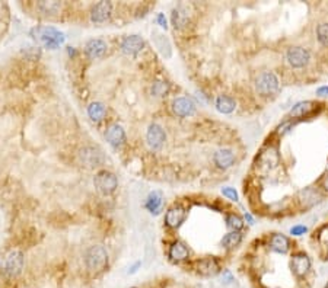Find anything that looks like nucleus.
Segmentation results:
<instances>
[{
    "label": "nucleus",
    "instance_id": "nucleus-1",
    "mask_svg": "<svg viewBox=\"0 0 328 288\" xmlns=\"http://www.w3.org/2000/svg\"><path fill=\"white\" fill-rule=\"evenodd\" d=\"M29 35L37 43L43 44L48 50H57L65 43V34L53 26H35L31 29Z\"/></svg>",
    "mask_w": 328,
    "mask_h": 288
},
{
    "label": "nucleus",
    "instance_id": "nucleus-2",
    "mask_svg": "<svg viewBox=\"0 0 328 288\" xmlns=\"http://www.w3.org/2000/svg\"><path fill=\"white\" fill-rule=\"evenodd\" d=\"M85 265L92 274L104 272L108 267V253L107 249L101 245L91 246L85 253Z\"/></svg>",
    "mask_w": 328,
    "mask_h": 288
},
{
    "label": "nucleus",
    "instance_id": "nucleus-3",
    "mask_svg": "<svg viewBox=\"0 0 328 288\" xmlns=\"http://www.w3.org/2000/svg\"><path fill=\"white\" fill-rule=\"evenodd\" d=\"M77 157H79V162L83 166L89 168V169L99 168V166H102L105 163V154L97 146H85V147H82L77 153Z\"/></svg>",
    "mask_w": 328,
    "mask_h": 288
},
{
    "label": "nucleus",
    "instance_id": "nucleus-4",
    "mask_svg": "<svg viewBox=\"0 0 328 288\" xmlns=\"http://www.w3.org/2000/svg\"><path fill=\"white\" fill-rule=\"evenodd\" d=\"M23 269V253L21 250H11L3 262V274L8 278H16Z\"/></svg>",
    "mask_w": 328,
    "mask_h": 288
},
{
    "label": "nucleus",
    "instance_id": "nucleus-5",
    "mask_svg": "<svg viewBox=\"0 0 328 288\" xmlns=\"http://www.w3.org/2000/svg\"><path fill=\"white\" fill-rule=\"evenodd\" d=\"M94 185L102 195H111L118 186V179L112 172L99 171L94 178Z\"/></svg>",
    "mask_w": 328,
    "mask_h": 288
},
{
    "label": "nucleus",
    "instance_id": "nucleus-6",
    "mask_svg": "<svg viewBox=\"0 0 328 288\" xmlns=\"http://www.w3.org/2000/svg\"><path fill=\"white\" fill-rule=\"evenodd\" d=\"M257 92L262 96L274 95L279 89V79L272 72H264L255 80Z\"/></svg>",
    "mask_w": 328,
    "mask_h": 288
},
{
    "label": "nucleus",
    "instance_id": "nucleus-7",
    "mask_svg": "<svg viewBox=\"0 0 328 288\" xmlns=\"http://www.w3.org/2000/svg\"><path fill=\"white\" fill-rule=\"evenodd\" d=\"M146 141L147 146L152 150H161L164 147L165 141H166V134H165L164 128L159 124H151L146 133Z\"/></svg>",
    "mask_w": 328,
    "mask_h": 288
},
{
    "label": "nucleus",
    "instance_id": "nucleus-8",
    "mask_svg": "<svg viewBox=\"0 0 328 288\" xmlns=\"http://www.w3.org/2000/svg\"><path fill=\"white\" fill-rule=\"evenodd\" d=\"M309 51L302 48V47H292L289 48V51L286 54V60L287 63L290 64L292 67L295 69H301V67H305L306 64L309 63Z\"/></svg>",
    "mask_w": 328,
    "mask_h": 288
},
{
    "label": "nucleus",
    "instance_id": "nucleus-9",
    "mask_svg": "<svg viewBox=\"0 0 328 288\" xmlns=\"http://www.w3.org/2000/svg\"><path fill=\"white\" fill-rule=\"evenodd\" d=\"M112 15V5L111 2H99L91 9V21L94 23H104Z\"/></svg>",
    "mask_w": 328,
    "mask_h": 288
},
{
    "label": "nucleus",
    "instance_id": "nucleus-10",
    "mask_svg": "<svg viewBox=\"0 0 328 288\" xmlns=\"http://www.w3.org/2000/svg\"><path fill=\"white\" fill-rule=\"evenodd\" d=\"M196 271L203 277H215L220 271V265L216 258H203L196 262Z\"/></svg>",
    "mask_w": 328,
    "mask_h": 288
},
{
    "label": "nucleus",
    "instance_id": "nucleus-11",
    "mask_svg": "<svg viewBox=\"0 0 328 288\" xmlns=\"http://www.w3.org/2000/svg\"><path fill=\"white\" fill-rule=\"evenodd\" d=\"M172 112L176 117H191L196 112V104L188 98H176L172 102Z\"/></svg>",
    "mask_w": 328,
    "mask_h": 288
},
{
    "label": "nucleus",
    "instance_id": "nucleus-12",
    "mask_svg": "<svg viewBox=\"0 0 328 288\" xmlns=\"http://www.w3.org/2000/svg\"><path fill=\"white\" fill-rule=\"evenodd\" d=\"M187 217V211L181 205H174L171 207L166 214H165V224L171 229H178L181 224L184 223Z\"/></svg>",
    "mask_w": 328,
    "mask_h": 288
},
{
    "label": "nucleus",
    "instance_id": "nucleus-13",
    "mask_svg": "<svg viewBox=\"0 0 328 288\" xmlns=\"http://www.w3.org/2000/svg\"><path fill=\"white\" fill-rule=\"evenodd\" d=\"M190 18H191V12L187 5H178L175 8L172 13H171V21L175 29H183L190 23Z\"/></svg>",
    "mask_w": 328,
    "mask_h": 288
},
{
    "label": "nucleus",
    "instance_id": "nucleus-14",
    "mask_svg": "<svg viewBox=\"0 0 328 288\" xmlns=\"http://www.w3.org/2000/svg\"><path fill=\"white\" fill-rule=\"evenodd\" d=\"M144 48V41L140 35H129L121 43V51L127 55H136Z\"/></svg>",
    "mask_w": 328,
    "mask_h": 288
},
{
    "label": "nucleus",
    "instance_id": "nucleus-15",
    "mask_svg": "<svg viewBox=\"0 0 328 288\" xmlns=\"http://www.w3.org/2000/svg\"><path fill=\"white\" fill-rule=\"evenodd\" d=\"M311 268V261L306 253L299 252L292 256V271L295 272L296 277H305Z\"/></svg>",
    "mask_w": 328,
    "mask_h": 288
},
{
    "label": "nucleus",
    "instance_id": "nucleus-16",
    "mask_svg": "<svg viewBox=\"0 0 328 288\" xmlns=\"http://www.w3.org/2000/svg\"><path fill=\"white\" fill-rule=\"evenodd\" d=\"M105 139L112 147H120L126 141V133H124V130H123L121 125L112 124L105 131Z\"/></svg>",
    "mask_w": 328,
    "mask_h": 288
},
{
    "label": "nucleus",
    "instance_id": "nucleus-17",
    "mask_svg": "<svg viewBox=\"0 0 328 288\" xmlns=\"http://www.w3.org/2000/svg\"><path fill=\"white\" fill-rule=\"evenodd\" d=\"M105 51H107V43L104 40H99V38L89 40L85 45V53L91 58H99L105 54Z\"/></svg>",
    "mask_w": 328,
    "mask_h": 288
},
{
    "label": "nucleus",
    "instance_id": "nucleus-18",
    "mask_svg": "<svg viewBox=\"0 0 328 288\" xmlns=\"http://www.w3.org/2000/svg\"><path fill=\"white\" fill-rule=\"evenodd\" d=\"M213 160H215V165L218 168H220V169H228L235 162V154L229 149L218 150L215 153V156H213Z\"/></svg>",
    "mask_w": 328,
    "mask_h": 288
},
{
    "label": "nucleus",
    "instance_id": "nucleus-19",
    "mask_svg": "<svg viewBox=\"0 0 328 288\" xmlns=\"http://www.w3.org/2000/svg\"><path fill=\"white\" fill-rule=\"evenodd\" d=\"M318 107H321L317 102H312V101H306V102H299L296 104L295 107L292 108L290 111V117L297 118V117H306L309 114H312Z\"/></svg>",
    "mask_w": 328,
    "mask_h": 288
},
{
    "label": "nucleus",
    "instance_id": "nucleus-20",
    "mask_svg": "<svg viewBox=\"0 0 328 288\" xmlns=\"http://www.w3.org/2000/svg\"><path fill=\"white\" fill-rule=\"evenodd\" d=\"M190 255L188 252V247H187L183 242H174L171 247H169V258L175 261V262H180V261H186L187 258Z\"/></svg>",
    "mask_w": 328,
    "mask_h": 288
},
{
    "label": "nucleus",
    "instance_id": "nucleus-21",
    "mask_svg": "<svg viewBox=\"0 0 328 288\" xmlns=\"http://www.w3.org/2000/svg\"><path fill=\"white\" fill-rule=\"evenodd\" d=\"M37 9L41 12L44 16H54L58 12L62 11V3L60 2H38Z\"/></svg>",
    "mask_w": 328,
    "mask_h": 288
},
{
    "label": "nucleus",
    "instance_id": "nucleus-22",
    "mask_svg": "<svg viewBox=\"0 0 328 288\" xmlns=\"http://www.w3.org/2000/svg\"><path fill=\"white\" fill-rule=\"evenodd\" d=\"M270 246L277 253H286L290 249V242H289V239L286 236L273 235L272 239H270Z\"/></svg>",
    "mask_w": 328,
    "mask_h": 288
},
{
    "label": "nucleus",
    "instance_id": "nucleus-23",
    "mask_svg": "<svg viewBox=\"0 0 328 288\" xmlns=\"http://www.w3.org/2000/svg\"><path fill=\"white\" fill-rule=\"evenodd\" d=\"M87 115L92 121L95 122H99L102 121L105 115H107V108L102 102H92L89 107H87Z\"/></svg>",
    "mask_w": 328,
    "mask_h": 288
},
{
    "label": "nucleus",
    "instance_id": "nucleus-24",
    "mask_svg": "<svg viewBox=\"0 0 328 288\" xmlns=\"http://www.w3.org/2000/svg\"><path fill=\"white\" fill-rule=\"evenodd\" d=\"M152 40L153 43H155V45H156V48L161 51L162 55H165V57H171V54H172V51H171V44L165 38V35H161V34H158V32H153Z\"/></svg>",
    "mask_w": 328,
    "mask_h": 288
},
{
    "label": "nucleus",
    "instance_id": "nucleus-25",
    "mask_svg": "<svg viewBox=\"0 0 328 288\" xmlns=\"http://www.w3.org/2000/svg\"><path fill=\"white\" fill-rule=\"evenodd\" d=\"M235 107H236V104H235V101H233L230 96L220 95L218 99H216V109H218L219 112H222V114H230V112H233V111H235Z\"/></svg>",
    "mask_w": 328,
    "mask_h": 288
},
{
    "label": "nucleus",
    "instance_id": "nucleus-26",
    "mask_svg": "<svg viewBox=\"0 0 328 288\" xmlns=\"http://www.w3.org/2000/svg\"><path fill=\"white\" fill-rule=\"evenodd\" d=\"M161 207H162V194L159 191L151 192L146 200V208L152 214H158Z\"/></svg>",
    "mask_w": 328,
    "mask_h": 288
},
{
    "label": "nucleus",
    "instance_id": "nucleus-27",
    "mask_svg": "<svg viewBox=\"0 0 328 288\" xmlns=\"http://www.w3.org/2000/svg\"><path fill=\"white\" fill-rule=\"evenodd\" d=\"M260 160L265 168H274L279 163V153L274 147H269L260 154Z\"/></svg>",
    "mask_w": 328,
    "mask_h": 288
},
{
    "label": "nucleus",
    "instance_id": "nucleus-28",
    "mask_svg": "<svg viewBox=\"0 0 328 288\" xmlns=\"http://www.w3.org/2000/svg\"><path fill=\"white\" fill-rule=\"evenodd\" d=\"M242 242V235L240 232H230L222 239V246L226 249H233Z\"/></svg>",
    "mask_w": 328,
    "mask_h": 288
},
{
    "label": "nucleus",
    "instance_id": "nucleus-29",
    "mask_svg": "<svg viewBox=\"0 0 328 288\" xmlns=\"http://www.w3.org/2000/svg\"><path fill=\"white\" fill-rule=\"evenodd\" d=\"M169 83L168 82H164V80H156V82H153L152 87H151V90H152V95L156 96V98H164L169 93Z\"/></svg>",
    "mask_w": 328,
    "mask_h": 288
},
{
    "label": "nucleus",
    "instance_id": "nucleus-30",
    "mask_svg": "<svg viewBox=\"0 0 328 288\" xmlns=\"http://www.w3.org/2000/svg\"><path fill=\"white\" fill-rule=\"evenodd\" d=\"M226 226L232 229V232H240L241 229L244 227V221L240 215H235V214H229L226 217Z\"/></svg>",
    "mask_w": 328,
    "mask_h": 288
},
{
    "label": "nucleus",
    "instance_id": "nucleus-31",
    "mask_svg": "<svg viewBox=\"0 0 328 288\" xmlns=\"http://www.w3.org/2000/svg\"><path fill=\"white\" fill-rule=\"evenodd\" d=\"M318 41L322 45H328V23H321L317 28Z\"/></svg>",
    "mask_w": 328,
    "mask_h": 288
},
{
    "label": "nucleus",
    "instance_id": "nucleus-32",
    "mask_svg": "<svg viewBox=\"0 0 328 288\" xmlns=\"http://www.w3.org/2000/svg\"><path fill=\"white\" fill-rule=\"evenodd\" d=\"M222 194L226 197V198H229L232 201H238V192L235 191V188H230V186H225L223 189H222Z\"/></svg>",
    "mask_w": 328,
    "mask_h": 288
},
{
    "label": "nucleus",
    "instance_id": "nucleus-33",
    "mask_svg": "<svg viewBox=\"0 0 328 288\" xmlns=\"http://www.w3.org/2000/svg\"><path fill=\"white\" fill-rule=\"evenodd\" d=\"M306 232H308L306 226H302V224L293 226V227L290 229V235H293V236H302V235H305Z\"/></svg>",
    "mask_w": 328,
    "mask_h": 288
},
{
    "label": "nucleus",
    "instance_id": "nucleus-34",
    "mask_svg": "<svg viewBox=\"0 0 328 288\" xmlns=\"http://www.w3.org/2000/svg\"><path fill=\"white\" fill-rule=\"evenodd\" d=\"M156 22H158V23H159V25H161L162 28H165V29L168 28V25H166V19H165L164 13H158V16H156Z\"/></svg>",
    "mask_w": 328,
    "mask_h": 288
},
{
    "label": "nucleus",
    "instance_id": "nucleus-35",
    "mask_svg": "<svg viewBox=\"0 0 328 288\" xmlns=\"http://www.w3.org/2000/svg\"><path fill=\"white\" fill-rule=\"evenodd\" d=\"M317 95L319 96H328V86H322L317 90Z\"/></svg>",
    "mask_w": 328,
    "mask_h": 288
},
{
    "label": "nucleus",
    "instance_id": "nucleus-36",
    "mask_svg": "<svg viewBox=\"0 0 328 288\" xmlns=\"http://www.w3.org/2000/svg\"><path fill=\"white\" fill-rule=\"evenodd\" d=\"M139 267H140V262H136V264H134V265H133V267L130 268L129 274H134V272L137 271V268H139Z\"/></svg>",
    "mask_w": 328,
    "mask_h": 288
},
{
    "label": "nucleus",
    "instance_id": "nucleus-37",
    "mask_svg": "<svg viewBox=\"0 0 328 288\" xmlns=\"http://www.w3.org/2000/svg\"><path fill=\"white\" fill-rule=\"evenodd\" d=\"M324 188H325V189H328V176L325 178V181H324Z\"/></svg>",
    "mask_w": 328,
    "mask_h": 288
},
{
    "label": "nucleus",
    "instance_id": "nucleus-38",
    "mask_svg": "<svg viewBox=\"0 0 328 288\" xmlns=\"http://www.w3.org/2000/svg\"><path fill=\"white\" fill-rule=\"evenodd\" d=\"M245 218H247V220H248V221H250V224H252V218H251V215H245Z\"/></svg>",
    "mask_w": 328,
    "mask_h": 288
},
{
    "label": "nucleus",
    "instance_id": "nucleus-39",
    "mask_svg": "<svg viewBox=\"0 0 328 288\" xmlns=\"http://www.w3.org/2000/svg\"><path fill=\"white\" fill-rule=\"evenodd\" d=\"M324 288H328V284H327V285H325V287H324Z\"/></svg>",
    "mask_w": 328,
    "mask_h": 288
},
{
    "label": "nucleus",
    "instance_id": "nucleus-40",
    "mask_svg": "<svg viewBox=\"0 0 328 288\" xmlns=\"http://www.w3.org/2000/svg\"><path fill=\"white\" fill-rule=\"evenodd\" d=\"M131 288H137V287H131Z\"/></svg>",
    "mask_w": 328,
    "mask_h": 288
}]
</instances>
